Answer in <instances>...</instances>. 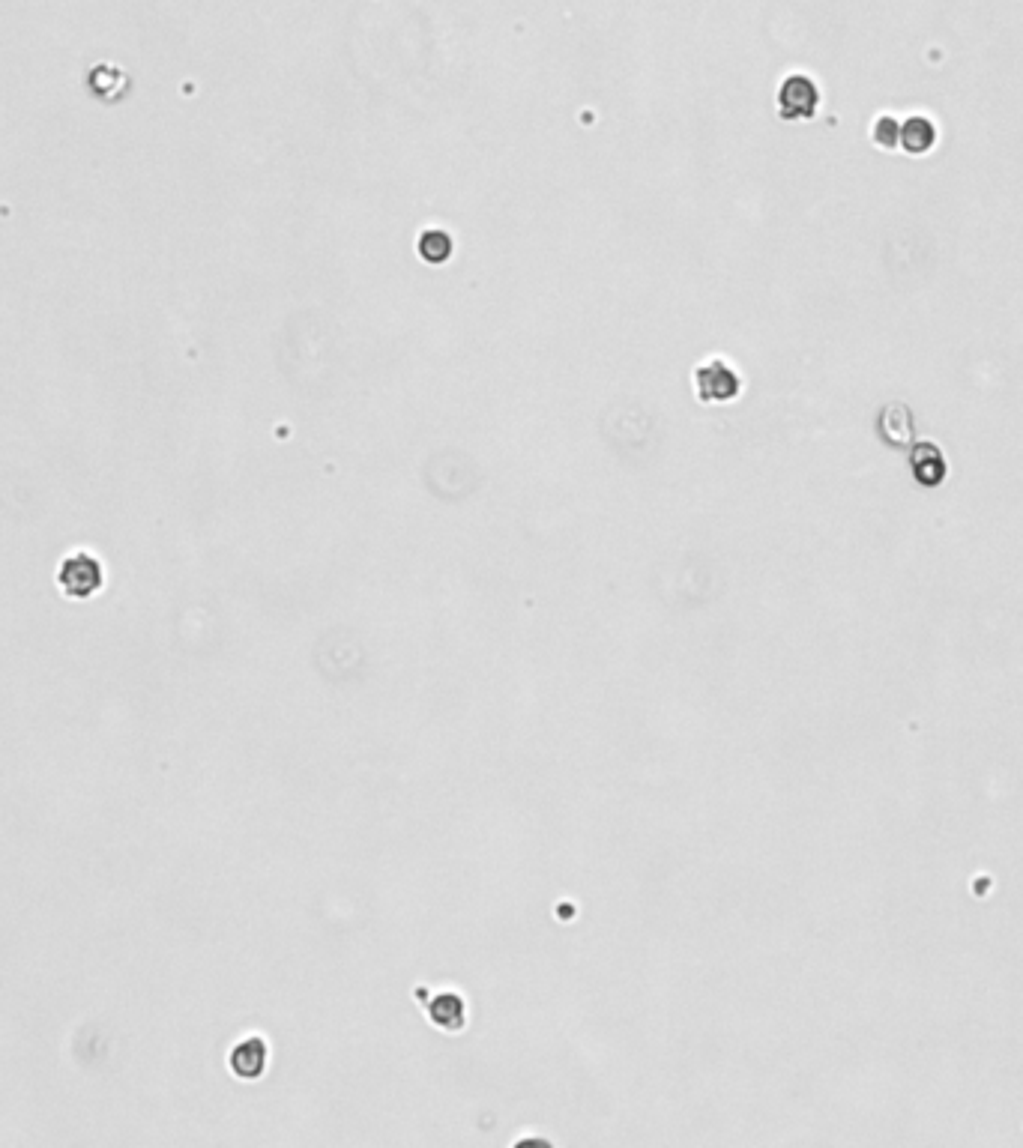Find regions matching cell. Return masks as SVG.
I'll return each mask as SVG.
<instances>
[{"instance_id": "cell-7", "label": "cell", "mask_w": 1023, "mask_h": 1148, "mask_svg": "<svg viewBox=\"0 0 1023 1148\" xmlns=\"http://www.w3.org/2000/svg\"><path fill=\"white\" fill-rule=\"evenodd\" d=\"M428 1017L434 1026L446 1029V1032H458L464 1023H467V1011H464V999L458 993H440L431 1005H428Z\"/></svg>"}, {"instance_id": "cell-2", "label": "cell", "mask_w": 1023, "mask_h": 1148, "mask_svg": "<svg viewBox=\"0 0 1023 1148\" xmlns=\"http://www.w3.org/2000/svg\"><path fill=\"white\" fill-rule=\"evenodd\" d=\"M694 389H697V398L706 401V404H727V401H736L739 392H742V377L736 374V368L718 356H712L709 362L697 365L694 371Z\"/></svg>"}, {"instance_id": "cell-9", "label": "cell", "mask_w": 1023, "mask_h": 1148, "mask_svg": "<svg viewBox=\"0 0 1023 1148\" xmlns=\"http://www.w3.org/2000/svg\"><path fill=\"white\" fill-rule=\"evenodd\" d=\"M419 255H422V261H428V264H443L449 255H452V240L443 234V231H425L422 237H419Z\"/></svg>"}, {"instance_id": "cell-8", "label": "cell", "mask_w": 1023, "mask_h": 1148, "mask_svg": "<svg viewBox=\"0 0 1023 1148\" xmlns=\"http://www.w3.org/2000/svg\"><path fill=\"white\" fill-rule=\"evenodd\" d=\"M898 138H901V120L895 114H880L871 126V141L877 150H898Z\"/></svg>"}, {"instance_id": "cell-6", "label": "cell", "mask_w": 1023, "mask_h": 1148, "mask_svg": "<svg viewBox=\"0 0 1023 1148\" xmlns=\"http://www.w3.org/2000/svg\"><path fill=\"white\" fill-rule=\"evenodd\" d=\"M231 1068L240 1080H258L267 1068V1044L261 1038H249L234 1047Z\"/></svg>"}, {"instance_id": "cell-3", "label": "cell", "mask_w": 1023, "mask_h": 1148, "mask_svg": "<svg viewBox=\"0 0 1023 1148\" xmlns=\"http://www.w3.org/2000/svg\"><path fill=\"white\" fill-rule=\"evenodd\" d=\"M60 586L66 595L72 598H90L93 592H99L102 586V566L96 557L90 554H72L69 560H63L60 566Z\"/></svg>"}, {"instance_id": "cell-4", "label": "cell", "mask_w": 1023, "mask_h": 1148, "mask_svg": "<svg viewBox=\"0 0 1023 1148\" xmlns=\"http://www.w3.org/2000/svg\"><path fill=\"white\" fill-rule=\"evenodd\" d=\"M940 141V129H937V120L928 117V114H910L907 120H901V138H898V150H904L907 156H928Z\"/></svg>"}, {"instance_id": "cell-5", "label": "cell", "mask_w": 1023, "mask_h": 1148, "mask_svg": "<svg viewBox=\"0 0 1023 1148\" xmlns=\"http://www.w3.org/2000/svg\"><path fill=\"white\" fill-rule=\"evenodd\" d=\"M910 470L916 476L919 485L925 488H937L943 479H946V458L943 452L934 446V443H916L913 452H910Z\"/></svg>"}, {"instance_id": "cell-1", "label": "cell", "mask_w": 1023, "mask_h": 1148, "mask_svg": "<svg viewBox=\"0 0 1023 1148\" xmlns=\"http://www.w3.org/2000/svg\"><path fill=\"white\" fill-rule=\"evenodd\" d=\"M820 111V87L811 75L793 72L778 87V114L787 123H805L814 120Z\"/></svg>"}]
</instances>
